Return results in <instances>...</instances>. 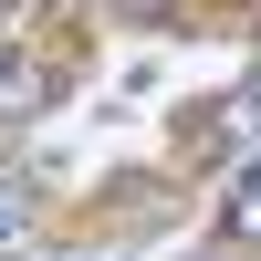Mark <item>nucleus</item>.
<instances>
[{"mask_svg":"<svg viewBox=\"0 0 261 261\" xmlns=\"http://www.w3.org/2000/svg\"><path fill=\"white\" fill-rule=\"evenodd\" d=\"M32 105H42V73L32 63H0V115H32Z\"/></svg>","mask_w":261,"mask_h":261,"instance_id":"obj_1","label":"nucleus"},{"mask_svg":"<svg viewBox=\"0 0 261 261\" xmlns=\"http://www.w3.org/2000/svg\"><path fill=\"white\" fill-rule=\"evenodd\" d=\"M11 230H21V199H11V188H0V241H11Z\"/></svg>","mask_w":261,"mask_h":261,"instance_id":"obj_2","label":"nucleus"}]
</instances>
